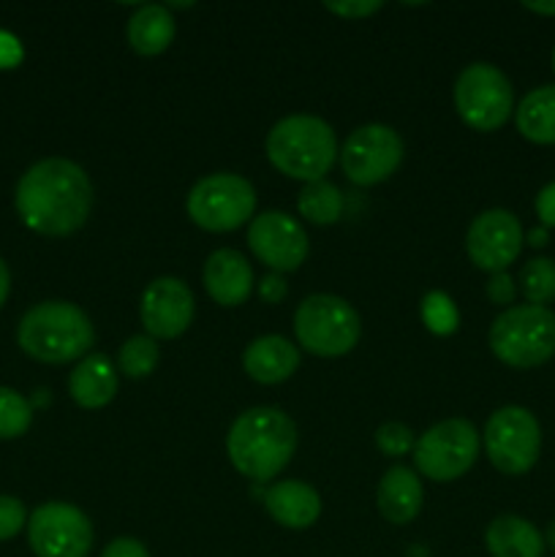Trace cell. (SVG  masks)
Returning <instances> with one entry per match:
<instances>
[{"label":"cell","instance_id":"obj_1","mask_svg":"<svg viewBox=\"0 0 555 557\" xmlns=\"http://www.w3.org/2000/svg\"><path fill=\"white\" fill-rule=\"evenodd\" d=\"M14 205L22 223L36 234L69 237L90 218V177L69 158H44L20 177Z\"/></svg>","mask_w":555,"mask_h":557},{"label":"cell","instance_id":"obj_2","mask_svg":"<svg viewBox=\"0 0 555 557\" xmlns=\"http://www.w3.org/2000/svg\"><path fill=\"white\" fill-rule=\"evenodd\" d=\"M297 424L281 408L256 406L234 419L226 435V455L243 476L270 482L297 451Z\"/></svg>","mask_w":555,"mask_h":557},{"label":"cell","instance_id":"obj_3","mask_svg":"<svg viewBox=\"0 0 555 557\" xmlns=\"http://www.w3.org/2000/svg\"><path fill=\"white\" fill-rule=\"evenodd\" d=\"M267 158L286 177L319 183L337 158V136L321 117L288 114L267 134Z\"/></svg>","mask_w":555,"mask_h":557},{"label":"cell","instance_id":"obj_4","mask_svg":"<svg viewBox=\"0 0 555 557\" xmlns=\"http://www.w3.org/2000/svg\"><path fill=\"white\" fill-rule=\"evenodd\" d=\"M20 348L44 364H65L82 359L96 341L90 319L71 302H41L27 310L16 330Z\"/></svg>","mask_w":555,"mask_h":557},{"label":"cell","instance_id":"obj_5","mask_svg":"<svg viewBox=\"0 0 555 557\" xmlns=\"http://www.w3.org/2000/svg\"><path fill=\"white\" fill-rule=\"evenodd\" d=\"M488 341L506 368H539L555 357V313L539 305H511L490 324Z\"/></svg>","mask_w":555,"mask_h":557},{"label":"cell","instance_id":"obj_6","mask_svg":"<svg viewBox=\"0 0 555 557\" xmlns=\"http://www.w3.org/2000/svg\"><path fill=\"white\" fill-rule=\"evenodd\" d=\"M294 335L313 357H343L362 335L359 313L335 294H313L294 313Z\"/></svg>","mask_w":555,"mask_h":557},{"label":"cell","instance_id":"obj_7","mask_svg":"<svg viewBox=\"0 0 555 557\" xmlns=\"http://www.w3.org/2000/svg\"><path fill=\"white\" fill-rule=\"evenodd\" d=\"M188 218L205 232H234L256 212V190L239 174H210L190 188L185 201Z\"/></svg>","mask_w":555,"mask_h":557},{"label":"cell","instance_id":"obj_8","mask_svg":"<svg viewBox=\"0 0 555 557\" xmlns=\"http://www.w3.org/2000/svg\"><path fill=\"white\" fill-rule=\"evenodd\" d=\"M455 109L473 131H498L515 112V90L501 69L490 63H471L455 82Z\"/></svg>","mask_w":555,"mask_h":557},{"label":"cell","instance_id":"obj_9","mask_svg":"<svg viewBox=\"0 0 555 557\" xmlns=\"http://www.w3.org/2000/svg\"><path fill=\"white\" fill-rule=\"evenodd\" d=\"M484 451L495 471L522 476L531 471L542 451L539 419L522 406H504L484 424Z\"/></svg>","mask_w":555,"mask_h":557},{"label":"cell","instance_id":"obj_10","mask_svg":"<svg viewBox=\"0 0 555 557\" xmlns=\"http://www.w3.org/2000/svg\"><path fill=\"white\" fill-rule=\"evenodd\" d=\"M479 457V433L468 419H444L419 435L414 444V466L430 482H452L466 476Z\"/></svg>","mask_w":555,"mask_h":557},{"label":"cell","instance_id":"obj_11","mask_svg":"<svg viewBox=\"0 0 555 557\" xmlns=\"http://www.w3.org/2000/svg\"><path fill=\"white\" fill-rule=\"evenodd\" d=\"M341 152L343 174L354 185H379L390 180L403 163V139L395 128L381 123L359 125L346 136Z\"/></svg>","mask_w":555,"mask_h":557},{"label":"cell","instance_id":"obj_12","mask_svg":"<svg viewBox=\"0 0 555 557\" xmlns=\"http://www.w3.org/2000/svg\"><path fill=\"white\" fill-rule=\"evenodd\" d=\"M27 542L36 557H87L92 547V525L82 509L52 500L30 515Z\"/></svg>","mask_w":555,"mask_h":557},{"label":"cell","instance_id":"obj_13","mask_svg":"<svg viewBox=\"0 0 555 557\" xmlns=\"http://www.w3.org/2000/svg\"><path fill=\"white\" fill-rule=\"evenodd\" d=\"M526 245V232L515 212L509 210H484L471 221L466 232V253L477 270L506 272L520 256Z\"/></svg>","mask_w":555,"mask_h":557},{"label":"cell","instance_id":"obj_14","mask_svg":"<svg viewBox=\"0 0 555 557\" xmlns=\"http://www.w3.org/2000/svg\"><path fill=\"white\" fill-rule=\"evenodd\" d=\"M248 248L272 272H294L308 259V234L286 212H261L250 221Z\"/></svg>","mask_w":555,"mask_h":557},{"label":"cell","instance_id":"obj_15","mask_svg":"<svg viewBox=\"0 0 555 557\" xmlns=\"http://www.w3.org/2000/svg\"><path fill=\"white\" fill-rule=\"evenodd\" d=\"M139 315L152 341H172L194 321V294L180 277H158L141 294Z\"/></svg>","mask_w":555,"mask_h":557},{"label":"cell","instance_id":"obj_16","mask_svg":"<svg viewBox=\"0 0 555 557\" xmlns=\"http://www.w3.org/2000/svg\"><path fill=\"white\" fill-rule=\"evenodd\" d=\"M205 288L223 308H237L254 294V270L239 250L221 248L205 264Z\"/></svg>","mask_w":555,"mask_h":557},{"label":"cell","instance_id":"obj_17","mask_svg":"<svg viewBox=\"0 0 555 557\" xmlns=\"http://www.w3.org/2000/svg\"><path fill=\"white\" fill-rule=\"evenodd\" d=\"M264 506L278 525L292 528V531H305L321 517L319 493L310 484L294 482V479L270 484L264 493Z\"/></svg>","mask_w":555,"mask_h":557},{"label":"cell","instance_id":"obj_18","mask_svg":"<svg viewBox=\"0 0 555 557\" xmlns=\"http://www.w3.org/2000/svg\"><path fill=\"white\" fill-rule=\"evenodd\" d=\"M243 368L256 384H281L299 368V348L281 335L256 337L243 354Z\"/></svg>","mask_w":555,"mask_h":557},{"label":"cell","instance_id":"obj_19","mask_svg":"<svg viewBox=\"0 0 555 557\" xmlns=\"http://www.w3.org/2000/svg\"><path fill=\"white\" fill-rule=\"evenodd\" d=\"M379 511L392 525H408L422 511L424 490L417 473L406 466H392L379 482Z\"/></svg>","mask_w":555,"mask_h":557},{"label":"cell","instance_id":"obj_20","mask_svg":"<svg viewBox=\"0 0 555 557\" xmlns=\"http://www.w3.org/2000/svg\"><path fill=\"white\" fill-rule=\"evenodd\" d=\"M69 392L74 403L87 411H96L112 403L118 395V370L103 354H87L69 375Z\"/></svg>","mask_w":555,"mask_h":557},{"label":"cell","instance_id":"obj_21","mask_svg":"<svg viewBox=\"0 0 555 557\" xmlns=\"http://www.w3.org/2000/svg\"><path fill=\"white\" fill-rule=\"evenodd\" d=\"M490 557H544V533L517 515H501L484 531Z\"/></svg>","mask_w":555,"mask_h":557},{"label":"cell","instance_id":"obj_22","mask_svg":"<svg viewBox=\"0 0 555 557\" xmlns=\"http://www.w3.org/2000/svg\"><path fill=\"white\" fill-rule=\"evenodd\" d=\"M125 36H128L131 49H134L136 54L152 58V54L166 52L169 44H172L174 20L172 14H169L166 5H139V9L131 14Z\"/></svg>","mask_w":555,"mask_h":557},{"label":"cell","instance_id":"obj_23","mask_svg":"<svg viewBox=\"0 0 555 557\" xmlns=\"http://www.w3.org/2000/svg\"><path fill=\"white\" fill-rule=\"evenodd\" d=\"M515 123L522 139L533 145H555V85L528 92L515 109Z\"/></svg>","mask_w":555,"mask_h":557},{"label":"cell","instance_id":"obj_24","mask_svg":"<svg viewBox=\"0 0 555 557\" xmlns=\"http://www.w3.org/2000/svg\"><path fill=\"white\" fill-rule=\"evenodd\" d=\"M297 207L305 221L316 223V226H330V223L341 221L343 194L326 180H319V183H308L299 190Z\"/></svg>","mask_w":555,"mask_h":557},{"label":"cell","instance_id":"obj_25","mask_svg":"<svg viewBox=\"0 0 555 557\" xmlns=\"http://www.w3.org/2000/svg\"><path fill=\"white\" fill-rule=\"evenodd\" d=\"M517 283H520V294L526 297V305L547 308L555 299V261L547 259V256H536V259L526 261Z\"/></svg>","mask_w":555,"mask_h":557},{"label":"cell","instance_id":"obj_26","mask_svg":"<svg viewBox=\"0 0 555 557\" xmlns=\"http://www.w3.org/2000/svg\"><path fill=\"white\" fill-rule=\"evenodd\" d=\"M158 343L150 335H134L120 346L118 364L128 379H145L158 368Z\"/></svg>","mask_w":555,"mask_h":557},{"label":"cell","instance_id":"obj_27","mask_svg":"<svg viewBox=\"0 0 555 557\" xmlns=\"http://www.w3.org/2000/svg\"><path fill=\"white\" fill-rule=\"evenodd\" d=\"M33 422V406L20 392L0 386V441L20 438Z\"/></svg>","mask_w":555,"mask_h":557},{"label":"cell","instance_id":"obj_28","mask_svg":"<svg viewBox=\"0 0 555 557\" xmlns=\"http://www.w3.org/2000/svg\"><path fill=\"white\" fill-rule=\"evenodd\" d=\"M422 321L433 335L446 337L457 330V324H460V313H457L449 294L430 292L422 297Z\"/></svg>","mask_w":555,"mask_h":557},{"label":"cell","instance_id":"obj_29","mask_svg":"<svg viewBox=\"0 0 555 557\" xmlns=\"http://www.w3.org/2000/svg\"><path fill=\"white\" fill-rule=\"evenodd\" d=\"M414 433L411 428L400 422H386L375 430V446H379L381 455L386 457H403L408 451H414Z\"/></svg>","mask_w":555,"mask_h":557},{"label":"cell","instance_id":"obj_30","mask_svg":"<svg viewBox=\"0 0 555 557\" xmlns=\"http://www.w3.org/2000/svg\"><path fill=\"white\" fill-rule=\"evenodd\" d=\"M27 515L22 500L11 498V495H0V542H9L16 533L25 528Z\"/></svg>","mask_w":555,"mask_h":557},{"label":"cell","instance_id":"obj_31","mask_svg":"<svg viewBox=\"0 0 555 557\" xmlns=\"http://www.w3.org/2000/svg\"><path fill=\"white\" fill-rule=\"evenodd\" d=\"M517 297V283L509 272H495L488 281V299L493 305H504V308H511Z\"/></svg>","mask_w":555,"mask_h":557},{"label":"cell","instance_id":"obj_32","mask_svg":"<svg viewBox=\"0 0 555 557\" xmlns=\"http://www.w3.org/2000/svg\"><path fill=\"white\" fill-rule=\"evenodd\" d=\"M324 5H326V11L343 16V20H365V16L375 14V11L381 9L379 0H343V3L330 0V3H324Z\"/></svg>","mask_w":555,"mask_h":557},{"label":"cell","instance_id":"obj_33","mask_svg":"<svg viewBox=\"0 0 555 557\" xmlns=\"http://www.w3.org/2000/svg\"><path fill=\"white\" fill-rule=\"evenodd\" d=\"M101 557H150V553H147V547L139 542V539L120 536L114 539L112 544H107V549H103Z\"/></svg>","mask_w":555,"mask_h":557},{"label":"cell","instance_id":"obj_34","mask_svg":"<svg viewBox=\"0 0 555 557\" xmlns=\"http://www.w3.org/2000/svg\"><path fill=\"white\" fill-rule=\"evenodd\" d=\"M536 215L544 228H555V180L536 194Z\"/></svg>","mask_w":555,"mask_h":557},{"label":"cell","instance_id":"obj_35","mask_svg":"<svg viewBox=\"0 0 555 557\" xmlns=\"http://www.w3.org/2000/svg\"><path fill=\"white\" fill-rule=\"evenodd\" d=\"M286 292H288L286 281H283V275H278V272H270V275L261 277V283H259V297L264 299V302L278 305L283 297H286Z\"/></svg>","mask_w":555,"mask_h":557},{"label":"cell","instance_id":"obj_36","mask_svg":"<svg viewBox=\"0 0 555 557\" xmlns=\"http://www.w3.org/2000/svg\"><path fill=\"white\" fill-rule=\"evenodd\" d=\"M22 60V47L11 33L0 30V69H14Z\"/></svg>","mask_w":555,"mask_h":557},{"label":"cell","instance_id":"obj_37","mask_svg":"<svg viewBox=\"0 0 555 557\" xmlns=\"http://www.w3.org/2000/svg\"><path fill=\"white\" fill-rule=\"evenodd\" d=\"M526 5L528 11H533V14H539V16H555V0H539V3H533V0H526Z\"/></svg>","mask_w":555,"mask_h":557},{"label":"cell","instance_id":"obj_38","mask_svg":"<svg viewBox=\"0 0 555 557\" xmlns=\"http://www.w3.org/2000/svg\"><path fill=\"white\" fill-rule=\"evenodd\" d=\"M9 292H11V275H9V267H5V261L0 259V308H3L5 299H9Z\"/></svg>","mask_w":555,"mask_h":557},{"label":"cell","instance_id":"obj_39","mask_svg":"<svg viewBox=\"0 0 555 557\" xmlns=\"http://www.w3.org/2000/svg\"><path fill=\"white\" fill-rule=\"evenodd\" d=\"M550 237V228H533V232H528V245H533V248H542L544 243H547Z\"/></svg>","mask_w":555,"mask_h":557},{"label":"cell","instance_id":"obj_40","mask_svg":"<svg viewBox=\"0 0 555 557\" xmlns=\"http://www.w3.org/2000/svg\"><path fill=\"white\" fill-rule=\"evenodd\" d=\"M544 544H547L550 549H555V520L550 522L547 531H544Z\"/></svg>","mask_w":555,"mask_h":557},{"label":"cell","instance_id":"obj_41","mask_svg":"<svg viewBox=\"0 0 555 557\" xmlns=\"http://www.w3.org/2000/svg\"><path fill=\"white\" fill-rule=\"evenodd\" d=\"M553 71H555V49H553Z\"/></svg>","mask_w":555,"mask_h":557}]
</instances>
